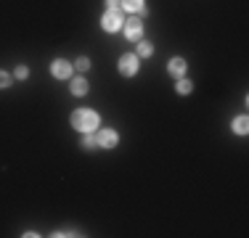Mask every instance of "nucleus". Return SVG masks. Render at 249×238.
I'll list each match as a JSON object with an SVG mask.
<instances>
[{
	"label": "nucleus",
	"instance_id": "obj_1",
	"mask_svg": "<svg viewBox=\"0 0 249 238\" xmlns=\"http://www.w3.org/2000/svg\"><path fill=\"white\" fill-rule=\"evenodd\" d=\"M72 127H77L80 133H93L98 127V114L90 109H77L72 114Z\"/></svg>",
	"mask_w": 249,
	"mask_h": 238
},
{
	"label": "nucleus",
	"instance_id": "obj_2",
	"mask_svg": "<svg viewBox=\"0 0 249 238\" xmlns=\"http://www.w3.org/2000/svg\"><path fill=\"white\" fill-rule=\"evenodd\" d=\"M122 24H124V14H122V8H106L104 19H101V27H104L106 32H120Z\"/></svg>",
	"mask_w": 249,
	"mask_h": 238
},
{
	"label": "nucleus",
	"instance_id": "obj_3",
	"mask_svg": "<svg viewBox=\"0 0 249 238\" xmlns=\"http://www.w3.org/2000/svg\"><path fill=\"white\" fill-rule=\"evenodd\" d=\"M117 140H120V135H117L111 127H104V130H98V133H96L98 148H114V146H117Z\"/></svg>",
	"mask_w": 249,
	"mask_h": 238
},
{
	"label": "nucleus",
	"instance_id": "obj_4",
	"mask_svg": "<svg viewBox=\"0 0 249 238\" xmlns=\"http://www.w3.org/2000/svg\"><path fill=\"white\" fill-rule=\"evenodd\" d=\"M135 71H138V56H135V53H124L120 58V74L133 77Z\"/></svg>",
	"mask_w": 249,
	"mask_h": 238
},
{
	"label": "nucleus",
	"instance_id": "obj_5",
	"mask_svg": "<svg viewBox=\"0 0 249 238\" xmlns=\"http://www.w3.org/2000/svg\"><path fill=\"white\" fill-rule=\"evenodd\" d=\"M72 64L69 61H64V58H56V61L51 64V71H53V77H56V80H69V77H72Z\"/></svg>",
	"mask_w": 249,
	"mask_h": 238
},
{
	"label": "nucleus",
	"instance_id": "obj_6",
	"mask_svg": "<svg viewBox=\"0 0 249 238\" xmlns=\"http://www.w3.org/2000/svg\"><path fill=\"white\" fill-rule=\"evenodd\" d=\"M122 29H124V34H127V40H141V32H143V24H141V19H127L122 24Z\"/></svg>",
	"mask_w": 249,
	"mask_h": 238
},
{
	"label": "nucleus",
	"instance_id": "obj_7",
	"mask_svg": "<svg viewBox=\"0 0 249 238\" xmlns=\"http://www.w3.org/2000/svg\"><path fill=\"white\" fill-rule=\"evenodd\" d=\"M167 69H170V74H173V77L180 80V77L186 74V61H183V58H173V61L167 64Z\"/></svg>",
	"mask_w": 249,
	"mask_h": 238
},
{
	"label": "nucleus",
	"instance_id": "obj_8",
	"mask_svg": "<svg viewBox=\"0 0 249 238\" xmlns=\"http://www.w3.org/2000/svg\"><path fill=\"white\" fill-rule=\"evenodd\" d=\"M72 93H74V95H85V93H88L85 77H74V80H72Z\"/></svg>",
	"mask_w": 249,
	"mask_h": 238
},
{
	"label": "nucleus",
	"instance_id": "obj_9",
	"mask_svg": "<svg viewBox=\"0 0 249 238\" xmlns=\"http://www.w3.org/2000/svg\"><path fill=\"white\" fill-rule=\"evenodd\" d=\"M233 130H236L239 135H247V130H249V119H247V117H236V119H233Z\"/></svg>",
	"mask_w": 249,
	"mask_h": 238
},
{
	"label": "nucleus",
	"instance_id": "obj_10",
	"mask_svg": "<svg viewBox=\"0 0 249 238\" xmlns=\"http://www.w3.org/2000/svg\"><path fill=\"white\" fill-rule=\"evenodd\" d=\"M120 5L124 11H146L143 8V0H120Z\"/></svg>",
	"mask_w": 249,
	"mask_h": 238
},
{
	"label": "nucleus",
	"instance_id": "obj_11",
	"mask_svg": "<svg viewBox=\"0 0 249 238\" xmlns=\"http://www.w3.org/2000/svg\"><path fill=\"white\" fill-rule=\"evenodd\" d=\"M80 148H98V143H96V135H93V133H82Z\"/></svg>",
	"mask_w": 249,
	"mask_h": 238
},
{
	"label": "nucleus",
	"instance_id": "obj_12",
	"mask_svg": "<svg viewBox=\"0 0 249 238\" xmlns=\"http://www.w3.org/2000/svg\"><path fill=\"white\" fill-rule=\"evenodd\" d=\"M191 82H188V80H183V77H180V80H178V93H180V95H188V93H191Z\"/></svg>",
	"mask_w": 249,
	"mask_h": 238
},
{
	"label": "nucleus",
	"instance_id": "obj_13",
	"mask_svg": "<svg viewBox=\"0 0 249 238\" xmlns=\"http://www.w3.org/2000/svg\"><path fill=\"white\" fill-rule=\"evenodd\" d=\"M154 53V48H151V43H138V53H135V56H151Z\"/></svg>",
	"mask_w": 249,
	"mask_h": 238
},
{
	"label": "nucleus",
	"instance_id": "obj_14",
	"mask_svg": "<svg viewBox=\"0 0 249 238\" xmlns=\"http://www.w3.org/2000/svg\"><path fill=\"white\" fill-rule=\"evenodd\" d=\"M88 67H90V61H88L85 56H80V58L74 61V69H77V71H88Z\"/></svg>",
	"mask_w": 249,
	"mask_h": 238
},
{
	"label": "nucleus",
	"instance_id": "obj_15",
	"mask_svg": "<svg viewBox=\"0 0 249 238\" xmlns=\"http://www.w3.org/2000/svg\"><path fill=\"white\" fill-rule=\"evenodd\" d=\"M14 77H16V80H27V77H29V69H27V67H16Z\"/></svg>",
	"mask_w": 249,
	"mask_h": 238
},
{
	"label": "nucleus",
	"instance_id": "obj_16",
	"mask_svg": "<svg viewBox=\"0 0 249 238\" xmlns=\"http://www.w3.org/2000/svg\"><path fill=\"white\" fill-rule=\"evenodd\" d=\"M11 85V74L8 71H0V87H8Z\"/></svg>",
	"mask_w": 249,
	"mask_h": 238
},
{
	"label": "nucleus",
	"instance_id": "obj_17",
	"mask_svg": "<svg viewBox=\"0 0 249 238\" xmlns=\"http://www.w3.org/2000/svg\"><path fill=\"white\" fill-rule=\"evenodd\" d=\"M106 8H122L120 0H106Z\"/></svg>",
	"mask_w": 249,
	"mask_h": 238
}]
</instances>
